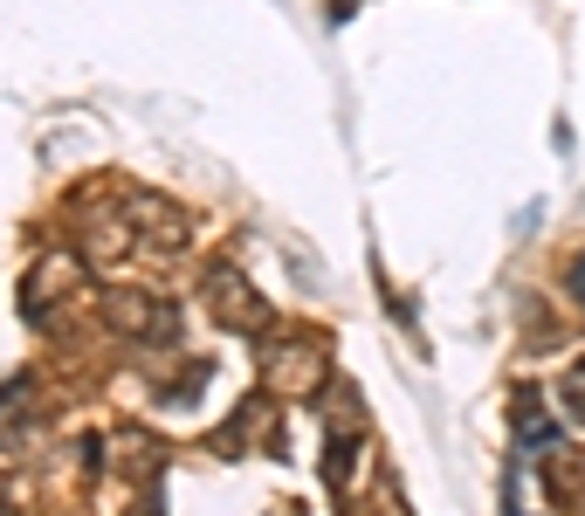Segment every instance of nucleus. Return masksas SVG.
I'll return each instance as SVG.
<instances>
[{
    "label": "nucleus",
    "instance_id": "obj_1",
    "mask_svg": "<svg viewBox=\"0 0 585 516\" xmlns=\"http://www.w3.org/2000/svg\"><path fill=\"white\" fill-rule=\"evenodd\" d=\"M207 290L227 303V310H221L227 324H255V296H248V283H242L234 269H214V275H207Z\"/></svg>",
    "mask_w": 585,
    "mask_h": 516
},
{
    "label": "nucleus",
    "instance_id": "obj_2",
    "mask_svg": "<svg viewBox=\"0 0 585 516\" xmlns=\"http://www.w3.org/2000/svg\"><path fill=\"white\" fill-rule=\"evenodd\" d=\"M565 290H572V303H585V255H572V269H565Z\"/></svg>",
    "mask_w": 585,
    "mask_h": 516
},
{
    "label": "nucleus",
    "instance_id": "obj_3",
    "mask_svg": "<svg viewBox=\"0 0 585 516\" xmlns=\"http://www.w3.org/2000/svg\"><path fill=\"white\" fill-rule=\"evenodd\" d=\"M351 8H359V0H331V21H351Z\"/></svg>",
    "mask_w": 585,
    "mask_h": 516
}]
</instances>
